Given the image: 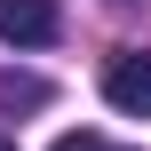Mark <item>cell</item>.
<instances>
[{
  "mask_svg": "<svg viewBox=\"0 0 151 151\" xmlns=\"http://www.w3.org/2000/svg\"><path fill=\"white\" fill-rule=\"evenodd\" d=\"M104 104L127 111V119H151V48H119L111 72H104Z\"/></svg>",
  "mask_w": 151,
  "mask_h": 151,
  "instance_id": "6da1fadb",
  "label": "cell"
},
{
  "mask_svg": "<svg viewBox=\"0 0 151 151\" xmlns=\"http://www.w3.org/2000/svg\"><path fill=\"white\" fill-rule=\"evenodd\" d=\"M64 32V8L56 0H0V40L8 48H48Z\"/></svg>",
  "mask_w": 151,
  "mask_h": 151,
  "instance_id": "7a4b0ae2",
  "label": "cell"
},
{
  "mask_svg": "<svg viewBox=\"0 0 151 151\" xmlns=\"http://www.w3.org/2000/svg\"><path fill=\"white\" fill-rule=\"evenodd\" d=\"M0 104H48V80H16V72H8V80H0Z\"/></svg>",
  "mask_w": 151,
  "mask_h": 151,
  "instance_id": "3957f363",
  "label": "cell"
},
{
  "mask_svg": "<svg viewBox=\"0 0 151 151\" xmlns=\"http://www.w3.org/2000/svg\"><path fill=\"white\" fill-rule=\"evenodd\" d=\"M48 151H111V143H104V135H88V127H80V135H56V143H48Z\"/></svg>",
  "mask_w": 151,
  "mask_h": 151,
  "instance_id": "277c9868",
  "label": "cell"
},
{
  "mask_svg": "<svg viewBox=\"0 0 151 151\" xmlns=\"http://www.w3.org/2000/svg\"><path fill=\"white\" fill-rule=\"evenodd\" d=\"M0 151H16V143H8V135H0Z\"/></svg>",
  "mask_w": 151,
  "mask_h": 151,
  "instance_id": "5b68a950",
  "label": "cell"
}]
</instances>
